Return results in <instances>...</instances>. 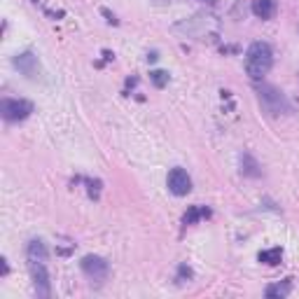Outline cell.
Returning <instances> with one entry per match:
<instances>
[{
  "label": "cell",
  "mask_w": 299,
  "mask_h": 299,
  "mask_svg": "<svg viewBox=\"0 0 299 299\" xmlns=\"http://www.w3.org/2000/svg\"><path fill=\"white\" fill-rule=\"evenodd\" d=\"M271 66H274V52H271V47L267 42L257 40V42H253V45L248 47L246 73L250 75V80H262L271 70Z\"/></svg>",
  "instance_id": "1"
},
{
  "label": "cell",
  "mask_w": 299,
  "mask_h": 299,
  "mask_svg": "<svg viewBox=\"0 0 299 299\" xmlns=\"http://www.w3.org/2000/svg\"><path fill=\"white\" fill-rule=\"evenodd\" d=\"M257 99H260L264 112H269V115L278 117L292 112L290 100L285 99V94L281 89H276L274 85H257Z\"/></svg>",
  "instance_id": "2"
},
{
  "label": "cell",
  "mask_w": 299,
  "mask_h": 299,
  "mask_svg": "<svg viewBox=\"0 0 299 299\" xmlns=\"http://www.w3.org/2000/svg\"><path fill=\"white\" fill-rule=\"evenodd\" d=\"M33 103L26 99H2L0 100V115L5 122H23L26 117H31Z\"/></svg>",
  "instance_id": "3"
},
{
  "label": "cell",
  "mask_w": 299,
  "mask_h": 299,
  "mask_svg": "<svg viewBox=\"0 0 299 299\" xmlns=\"http://www.w3.org/2000/svg\"><path fill=\"white\" fill-rule=\"evenodd\" d=\"M80 267H82V271H85V276L92 278V281H96V283L105 281L107 274H110V264H107V260L99 257V255H87V257H82Z\"/></svg>",
  "instance_id": "4"
},
{
  "label": "cell",
  "mask_w": 299,
  "mask_h": 299,
  "mask_svg": "<svg viewBox=\"0 0 299 299\" xmlns=\"http://www.w3.org/2000/svg\"><path fill=\"white\" fill-rule=\"evenodd\" d=\"M31 269V278H33V288L38 292V297H49L52 295V281H49V271H47L45 262H28Z\"/></svg>",
  "instance_id": "5"
},
{
  "label": "cell",
  "mask_w": 299,
  "mask_h": 299,
  "mask_svg": "<svg viewBox=\"0 0 299 299\" xmlns=\"http://www.w3.org/2000/svg\"><path fill=\"white\" fill-rule=\"evenodd\" d=\"M166 185H169L171 194H176V197H185V194L192 192V178L187 176L185 169H171Z\"/></svg>",
  "instance_id": "6"
},
{
  "label": "cell",
  "mask_w": 299,
  "mask_h": 299,
  "mask_svg": "<svg viewBox=\"0 0 299 299\" xmlns=\"http://www.w3.org/2000/svg\"><path fill=\"white\" fill-rule=\"evenodd\" d=\"M12 63H14V68L21 73V75H26L28 80H35V77L40 75V61L38 56L33 52H21L16 54L14 59H12Z\"/></svg>",
  "instance_id": "7"
},
{
  "label": "cell",
  "mask_w": 299,
  "mask_h": 299,
  "mask_svg": "<svg viewBox=\"0 0 299 299\" xmlns=\"http://www.w3.org/2000/svg\"><path fill=\"white\" fill-rule=\"evenodd\" d=\"M47 246L40 241V238H31L28 246H26V257L28 262H47Z\"/></svg>",
  "instance_id": "8"
},
{
  "label": "cell",
  "mask_w": 299,
  "mask_h": 299,
  "mask_svg": "<svg viewBox=\"0 0 299 299\" xmlns=\"http://www.w3.org/2000/svg\"><path fill=\"white\" fill-rule=\"evenodd\" d=\"M253 14L262 21H267L276 14V0H253Z\"/></svg>",
  "instance_id": "9"
},
{
  "label": "cell",
  "mask_w": 299,
  "mask_h": 299,
  "mask_svg": "<svg viewBox=\"0 0 299 299\" xmlns=\"http://www.w3.org/2000/svg\"><path fill=\"white\" fill-rule=\"evenodd\" d=\"M241 173L248 178H260L262 176L260 164H257V159H255L253 154H248V152L241 154Z\"/></svg>",
  "instance_id": "10"
},
{
  "label": "cell",
  "mask_w": 299,
  "mask_h": 299,
  "mask_svg": "<svg viewBox=\"0 0 299 299\" xmlns=\"http://www.w3.org/2000/svg\"><path fill=\"white\" fill-rule=\"evenodd\" d=\"M201 217H210V208H206V206H190V208H187V213L183 215V224H185V227H190V224L199 222Z\"/></svg>",
  "instance_id": "11"
},
{
  "label": "cell",
  "mask_w": 299,
  "mask_h": 299,
  "mask_svg": "<svg viewBox=\"0 0 299 299\" xmlns=\"http://www.w3.org/2000/svg\"><path fill=\"white\" fill-rule=\"evenodd\" d=\"M292 292V281L288 278V281H283V283H274V285H269L267 288V295L269 299H281V297H288Z\"/></svg>",
  "instance_id": "12"
},
{
  "label": "cell",
  "mask_w": 299,
  "mask_h": 299,
  "mask_svg": "<svg viewBox=\"0 0 299 299\" xmlns=\"http://www.w3.org/2000/svg\"><path fill=\"white\" fill-rule=\"evenodd\" d=\"M257 260H260L262 264H269V267H278V264H281V260H283V250H281V248L262 250V253L257 255Z\"/></svg>",
  "instance_id": "13"
},
{
  "label": "cell",
  "mask_w": 299,
  "mask_h": 299,
  "mask_svg": "<svg viewBox=\"0 0 299 299\" xmlns=\"http://www.w3.org/2000/svg\"><path fill=\"white\" fill-rule=\"evenodd\" d=\"M150 80H152V85L157 89H164V87L169 85V73L166 70H152L150 73Z\"/></svg>",
  "instance_id": "14"
},
{
  "label": "cell",
  "mask_w": 299,
  "mask_h": 299,
  "mask_svg": "<svg viewBox=\"0 0 299 299\" xmlns=\"http://www.w3.org/2000/svg\"><path fill=\"white\" fill-rule=\"evenodd\" d=\"M85 183H87V192H89V199L99 201V197H100V187H103V183H100V180H85Z\"/></svg>",
  "instance_id": "15"
},
{
  "label": "cell",
  "mask_w": 299,
  "mask_h": 299,
  "mask_svg": "<svg viewBox=\"0 0 299 299\" xmlns=\"http://www.w3.org/2000/svg\"><path fill=\"white\" fill-rule=\"evenodd\" d=\"M190 278H192V269L187 267V264H180L178 267V283H190Z\"/></svg>",
  "instance_id": "16"
},
{
  "label": "cell",
  "mask_w": 299,
  "mask_h": 299,
  "mask_svg": "<svg viewBox=\"0 0 299 299\" xmlns=\"http://www.w3.org/2000/svg\"><path fill=\"white\" fill-rule=\"evenodd\" d=\"M100 14L105 16V19H107V21H110V23H112V26H117V19H115V14H112L110 9H105V7H103V9H100Z\"/></svg>",
  "instance_id": "17"
},
{
  "label": "cell",
  "mask_w": 299,
  "mask_h": 299,
  "mask_svg": "<svg viewBox=\"0 0 299 299\" xmlns=\"http://www.w3.org/2000/svg\"><path fill=\"white\" fill-rule=\"evenodd\" d=\"M138 85V77H126V92H129L131 87H136Z\"/></svg>",
  "instance_id": "18"
},
{
  "label": "cell",
  "mask_w": 299,
  "mask_h": 299,
  "mask_svg": "<svg viewBox=\"0 0 299 299\" xmlns=\"http://www.w3.org/2000/svg\"><path fill=\"white\" fill-rule=\"evenodd\" d=\"M9 274V264H7V260L2 257V276H7Z\"/></svg>",
  "instance_id": "19"
},
{
  "label": "cell",
  "mask_w": 299,
  "mask_h": 299,
  "mask_svg": "<svg viewBox=\"0 0 299 299\" xmlns=\"http://www.w3.org/2000/svg\"><path fill=\"white\" fill-rule=\"evenodd\" d=\"M157 59H159V54H157V52H150V54H147V61H150V63H154Z\"/></svg>",
  "instance_id": "20"
},
{
  "label": "cell",
  "mask_w": 299,
  "mask_h": 299,
  "mask_svg": "<svg viewBox=\"0 0 299 299\" xmlns=\"http://www.w3.org/2000/svg\"><path fill=\"white\" fill-rule=\"evenodd\" d=\"M103 59H105V61H112V59H115V54L105 49V52H103Z\"/></svg>",
  "instance_id": "21"
},
{
  "label": "cell",
  "mask_w": 299,
  "mask_h": 299,
  "mask_svg": "<svg viewBox=\"0 0 299 299\" xmlns=\"http://www.w3.org/2000/svg\"><path fill=\"white\" fill-rule=\"evenodd\" d=\"M33 2H35V5H38V2H40V0H33Z\"/></svg>",
  "instance_id": "22"
},
{
  "label": "cell",
  "mask_w": 299,
  "mask_h": 299,
  "mask_svg": "<svg viewBox=\"0 0 299 299\" xmlns=\"http://www.w3.org/2000/svg\"><path fill=\"white\" fill-rule=\"evenodd\" d=\"M206 2H213V0H206Z\"/></svg>",
  "instance_id": "23"
}]
</instances>
